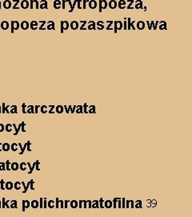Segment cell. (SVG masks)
<instances>
[{
    "label": "cell",
    "mask_w": 192,
    "mask_h": 217,
    "mask_svg": "<svg viewBox=\"0 0 192 217\" xmlns=\"http://www.w3.org/2000/svg\"><path fill=\"white\" fill-rule=\"evenodd\" d=\"M113 24H114V32H115V33H117L118 31H120L123 28V23L120 20L115 21Z\"/></svg>",
    "instance_id": "6da1fadb"
},
{
    "label": "cell",
    "mask_w": 192,
    "mask_h": 217,
    "mask_svg": "<svg viewBox=\"0 0 192 217\" xmlns=\"http://www.w3.org/2000/svg\"><path fill=\"white\" fill-rule=\"evenodd\" d=\"M88 6L90 7V9H95L96 7L98 6V3L96 2L95 0H89V2H88Z\"/></svg>",
    "instance_id": "7a4b0ae2"
},
{
    "label": "cell",
    "mask_w": 192,
    "mask_h": 217,
    "mask_svg": "<svg viewBox=\"0 0 192 217\" xmlns=\"http://www.w3.org/2000/svg\"><path fill=\"white\" fill-rule=\"evenodd\" d=\"M126 4H127V2L125 0H119V2L117 3V7L120 8V9H125V8H127Z\"/></svg>",
    "instance_id": "3957f363"
},
{
    "label": "cell",
    "mask_w": 192,
    "mask_h": 217,
    "mask_svg": "<svg viewBox=\"0 0 192 217\" xmlns=\"http://www.w3.org/2000/svg\"><path fill=\"white\" fill-rule=\"evenodd\" d=\"M108 6L109 8H111V9H115L117 7V2H116V0H110L108 3Z\"/></svg>",
    "instance_id": "277c9868"
},
{
    "label": "cell",
    "mask_w": 192,
    "mask_h": 217,
    "mask_svg": "<svg viewBox=\"0 0 192 217\" xmlns=\"http://www.w3.org/2000/svg\"><path fill=\"white\" fill-rule=\"evenodd\" d=\"M70 27L72 30H77L78 28H79V24H78V22L77 21H72L70 24Z\"/></svg>",
    "instance_id": "5b68a950"
},
{
    "label": "cell",
    "mask_w": 192,
    "mask_h": 217,
    "mask_svg": "<svg viewBox=\"0 0 192 217\" xmlns=\"http://www.w3.org/2000/svg\"><path fill=\"white\" fill-rule=\"evenodd\" d=\"M135 6L134 8L135 9H143V2L141 0H136L135 2Z\"/></svg>",
    "instance_id": "8992f818"
},
{
    "label": "cell",
    "mask_w": 192,
    "mask_h": 217,
    "mask_svg": "<svg viewBox=\"0 0 192 217\" xmlns=\"http://www.w3.org/2000/svg\"><path fill=\"white\" fill-rule=\"evenodd\" d=\"M88 30H95L96 29V23L94 21H90L88 22V26H87Z\"/></svg>",
    "instance_id": "52a82bcc"
},
{
    "label": "cell",
    "mask_w": 192,
    "mask_h": 217,
    "mask_svg": "<svg viewBox=\"0 0 192 217\" xmlns=\"http://www.w3.org/2000/svg\"><path fill=\"white\" fill-rule=\"evenodd\" d=\"M103 206H104V208H112V206H113V203H112L111 200L107 199V200H105V201H104V203H103Z\"/></svg>",
    "instance_id": "ba28073f"
},
{
    "label": "cell",
    "mask_w": 192,
    "mask_h": 217,
    "mask_svg": "<svg viewBox=\"0 0 192 217\" xmlns=\"http://www.w3.org/2000/svg\"><path fill=\"white\" fill-rule=\"evenodd\" d=\"M104 23L102 22V21H98L97 23H96V28L98 29V30H103L104 29Z\"/></svg>",
    "instance_id": "9c48e42d"
},
{
    "label": "cell",
    "mask_w": 192,
    "mask_h": 217,
    "mask_svg": "<svg viewBox=\"0 0 192 217\" xmlns=\"http://www.w3.org/2000/svg\"><path fill=\"white\" fill-rule=\"evenodd\" d=\"M136 26L137 28L139 29V30H143V29L145 28V23L143 22V21H139L136 23Z\"/></svg>",
    "instance_id": "30bf717a"
},
{
    "label": "cell",
    "mask_w": 192,
    "mask_h": 217,
    "mask_svg": "<svg viewBox=\"0 0 192 217\" xmlns=\"http://www.w3.org/2000/svg\"><path fill=\"white\" fill-rule=\"evenodd\" d=\"M158 28L160 29V30H167V23L165 22V21H160V22H158Z\"/></svg>",
    "instance_id": "8fae6325"
},
{
    "label": "cell",
    "mask_w": 192,
    "mask_h": 217,
    "mask_svg": "<svg viewBox=\"0 0 192 217\" xmlns=\"http://www.w3.org/2000/svg\"><path fill=\"white\" fill-rule=\"evenodd\" d=\"M70 204H71V208H77V207L78 206V203L75 199H72L71 201H70Z\"/></svg>",
    "instance_id": "7c38bea8"
},
{
    "label": "cell",
    "mask_w": 192,
    "mask_h": 217,
    "mask_svg": "<svg viewBox=\"0 0 192 217\" xmlns=\"http://www.w3.org/2000/svg\"><path fill=\"white\" fill-rule=\"evenodd\" d=\"M88 113H96V107L95 105H90L88 106Z\"/></svg>",
    "instance_id": "4fadbf2b"
},
{
    "label": "cell",
    "mask_w": 192,
    "mask_h": 217,
    "mask_svg": "<svg viewBox=\"0 0 192 217\" xmlns=\"http://www.w3.org/2000/svg\"><path fill=\"white\" fill-rule=\"evenodd\" d=\"M92 202V204H91V208H99V202L98 199H95Z\"/></svg>",
    "instance_id": "5bb4252c"
},
{
    "label": "cell",
    "mask_w": 192,
    "mask_h": 217,
    "mask_svg": "<svg viewBox=\"0 0 192 217\" xmlns=\"http://www.w3.org/2000/svg\"><path fill=\"white\" fill-rule=\"evenodd\" d=\"M100 2H101V6H102V9H107V6H108V3H107V1H106V0H100Z\"/></svg>",
    "instance_id": "9a60e30c"
},
{
    "label": "cell",
    "mask_w": 192,
    "mask_h": 217,
    "mask_svg": "<svg viewBox=\"0 0 192 217\" xmlns=\"http://www.w3.org/2000/svg\"><path fill=\"white\" fill-rule=\"evenodd\" d=\"M74 113H83V105H78V106H76V109H75V112H74Z\"/></svg>",
    "instance_id": "2e32d148"
},
{
    "label": "cell",
    "mask_w": 192,
    "mask_h": 217,
    "mask_svg": "<svg viewBox=\"0 0 192 217\" xmlns=\"http://www.w3.org/2000/svg\"><path fill=\"white\" fill-rule=\"evenodd\" d=\"M55 111L56 113H63V111H64V108H63V106H62V105H58V106L55 108Z\"/></svg>",
    "instance_id": "e0dca14e"
},
{
    "label": "cell",
    "mask_w": 192,
    "mask_h": 217,
    "mask_svg": "<svg viewBox=\"0 0 192 217\" xmlns=\"http://www.w3.org/2000/svg\"><path fill=\"white\" fill-rule=\"evenodd\" d=\"M80 23H82V25L81 27H79V29H80L81 31H83V30H87V28H85V26L87 25V22L86 20H84V21H80Z\"/></svg>",
    "instance_id": "ac0fdd59"
},
{
    "label": "cell",
    "mask_w": 192,
    "mask_h": 217,
    "mask_svg": "<svg viewBox=\"0 0 192 217\" xmlns=\"http://www.w3.org/2000/svg\"><path fill=\"white\" fill-rule=\"evenodd\" d=\"M127 2L129 3L128 6H127V9H135L133 6H132V4L135 3V0H127Z\"/></svg>",
    "instance_id": "d6986e66"
},
{
    "label": "cell",
    "mask_w": 192,
    "mask_h": 217,
    "mask_svg": "<svg viewBox=\"0 0 192 217\" xmlns=\"http://www.w3.org/2000/svg\"><path fill=\"white\" fill-rule=\"evenodd\" d=\"M142 201L141 200H137L135 202V208H142Z\"/></svg>",
    "instance_id": "ffe728a7"
},
{
    "label": "cell",
    "mask_w": 192,
    "mask_h": 217,
    "mask_svg": "<svg viewBox=\"0 0 192 217\" xmlns=\"http://www.w3.org/2000/svg\"><path fill=\"white\" fill-rule=\"evenodd\" d=\"M60 5H61V2H60L59 0H56V1H55L54 6H55V9H59L60 6H60Z\"/></svg>",
    "instance_id": "44dd1931"
},
{
    "label": "cell",
    "mask_w": 192,
    "mask_h": 217,
    "mask_svg": "<svg viewBox=\"0 0 192 217\" xmlns=\"http://www.w3.org/2000/svg\"><path fill=\"white\" fill-rule=\"evenodd\" d=\"M107 23H108V26L107 27V30H110V31H112L113 28H111L112 24L114 23V21H107Z\"/></svg>",
    "instance_id": "7402d4cb"
},
{
    "label": "cell",
    "mask_w": 192,
    "mask_h": 217,
    "mask_svg": "<svg viewBox=\"0 0 192 217\" xmlns=\"http://www.w3.org/2000/svg\"><path fill=\"white\" fill-rule=\"evenodd\" d=\"M120 199L122 198H115L114 199H113V201H112V203H113V208H117V202H118V199Z\"/></svg>",
    "instance_id": "603a6c76"
},
{
    "label": "cell",
    "mask_w": 192,
    "mask_h": 217,
    "mask_svg": "<svg viewBox=\"0 0 192 217\" xmlns=\"http://www.w3.org/2000/svg\"><path fill=\"white\" fill-rule=\"evenodd\" d=\"M69 27H70L69 23L67 21H63V29H64V31L67 30L69 28Z\"/></svg>",
    "instance_id": "cb8c5ba5"
},
{
    "label": "cell",
    "mask_w": 192,
    "mask_h": 217,
    "mask_svg": "<svg viewBox=\"0 0 192 217\" xmlns=\"http://www.w3.org/2000/svg\"><path fill=\"white\" fill-rule=\"evenodd\" d=\"M18 168H19V164L16 163H12V165H11V169H12V170H18Z\"/></svg>",
    "instance_id": "d4e9b609"
},
{
    "label": "cell",
    "mask_w": 192,
    "mask_h": 217,
    "mask_svg": "<svg viewBox=\"0 0 192 217\" xmlns=\"http://www.w3.org/2000/svg\"><path fill=\"white\" fill-rule=\"evenodd\" d=\"M31 206L33 207L34 208H36L39 207V202L37 200H34V201H32L31 203Z\"/></svg>",
    "instance_id": "484cf974"
},
{
    "label": "cell",
    "mask_w": 192,
    "mask_h": 217,
    "mask_svg": "<svg viewBox=\"0 0 192 217\" xmlns=\"http://www.w3.org/2000/svg\"><path fill=\"white\" fill-rule=\"evenodd\" d=\"M21 27H22V29H27L28 27H29V24H28L27 22H22V24H21Z\"/></svg>",
    "instance_id": "4316f807"
},
{
    "label": "cell",
    "mask_w": 192,
    "mask_h": 217,
    "mask_svg": "<svg viewBox=\"0 0 192 217\" xmlns=\"http://www.w3.org/2000/svg\"><path fill=\"white\" fill-rule=\"evenodd\" d=\"M83 108V113H88V111H87V110H88V105H87V103H84Z\"/></svg>",
    "instance_id": "83f0119b"
},
{
    "label": "cell",
    "mask_w": 192,
    "mask_h": 217,
    "mask_svg": "<svg viewBox=\"0 0 192 217\" xmlns=\"http://www.w3.org/2000/svg\"><path fill=\"white\" fill-rule=\"evenodd\" d=\"M99 208H104V206H103V203H104V199L102 198H101L99 200Z\"/></svg>",
    "instance_id": "f1b7e54d"
},
{
    "label": "cell",
    "mask_w": 192,
    "mask_h": 217,
    "mask_svg": "<svg viewBox=\"0 0 192 217\" xmlns=\"http://www.w3.org/2000/svg\"><path fill=\"white\" fill-rule=\"evenodd\" d=\"M77 4V0H74V2L73 3H72V6L71 7V10H70V13H71L73 12V11H74V6H75V5Z\"/></svg>",
    "instance_id": "f546056e"
},
{
    "label": "cell",
    "mask_w": 192,
    "mask_h": 217,
    "mask_svg": "<svg viewBox=\"0 0 192 217\" xmlns=\"http://www.w3.org/2000/svg\"><path fill=\"white\" fill-rule=\"evenodd\" d=\"M121 202H122V208H126V199H121Z\"/></svg>",
    "instance_id": "4dcf8cb0"
},
{
    "label": "cell",
    "mask_w": 192,
    "mask_h": 217,
    "mask_svg": "<svg viewBox=\"0 0 192 217\" xmlns=\"http://www.w3.org/2000/svg\"><path fill=\"white\" fill-rule=\"evenodd\" d=\"M48 29H53V30H55V23L53 22H50L49 23V25H48Z\"/></svg>",
    "instance_id": "1f68e13d"
},
{
    "label": "cell",
    "mask_w": 192,
    "mask_h": 217,
    "mask_svg": "<svg viewBox=\"0 0 192 217\" xmlns=\"http://www.w3.org/2000/svg\"><path fill=\"white\" fill-rule=\"evenodd\" d=\"M28 6V3L27 1H22V8H27Z\"/></svg>",
    "instance_id": "d6a6232c"
},
{
    "label": "cell",
    "mask_w": 192,
    "mask_h": 217,
    "mask_svg": "<svg viewBox=\"0 0 192 217\" xmlns=\"http://www.w3.org/2000/svg\"><path fill=\"white\" fill-rule=\"evenodd\" d=\"M36 26H37V23L32 22L31 23V28L32 29H36Z\"/></svg>",
    "instance_id": "836d02e7"
},
{
    "label": "cell",
    "mask_w": 192,
    "mask_h": 217,
    "mask_svg": "<svg viewBox=\"0 0 192 217\" xmlns=\"http://www.w3.org/2000/svg\"><path fill=\"white\" fill-rule=\"evenodd\" d=\"M13 187V184L11 183V182H7L6 183V188L7 189H11Z\"/></svg>",
    "instance_id": "e575fe53"
},
{
    "label": "cell",
    "mask_w": 192,
    "mask_h": 217,
    "mask_svg": "<svg viewBox=\"0 0 192 217\" xmlns=\"http://www.w3.org/2000/svg\"><path fill=\"white\" fill-rule=\"evenodd\" d=\"M130 208H135V201L132 199H130Z\"/></svg>",
    "instance_id": "d590c367"
},
{
    "label": "cell",
    "mask_w": 192,
    "mask_h": 217,
    "mask_svg": "<svg viewBox=\"0 0 192 217\" xmlns=\"http://www.w3.org/2000/svg\"><path fill=\"white\" fill-rule=\"evenodd\" d=\"M117 208H122V202H121V199H118V202H117Z\"/></svg>",
    "instance_id": "8d00e7d4"
},
{
    "label": "cell",
    "mask_w": 192,
    "mask_h": 217,
    "mask_svg": "<svg viewBox=\"0 0 192 217\" xmlns=\"http://www.w3.org/2000/svg\"><path fill=\"white\" fill-rule=\"evenodd\" d=\"M87 208H91V204H92V202H91V200L88 199V200H87Z\"/></svg>",
    "instance_id": "74e56055"
},
{
    "label": "cell",
    "mask_w": 192,
    "mask_h": 217,
    "mask_svg": "<svg viewBox=\"0 0 192 217\" xmlns=\"http://www.w3.org/2000/svg\"><path fill=\"white\" fill-rule=\"evenodd\" d=\"M130 208V199H126V208Z\"/></svg>",
    "instance_id": "f35d334b"
},
{
    "label": "cell",
    "mask_w": 192,
    "mask_h": 217,
    "mask_svg": "<svg viewBox=\"0 0 192 217\" xmlns=\"http://www.w3.org/2000/svg\"><path fill=\"white\" fill-rule=\"evenodd\" d=\"M59 204H60V206H59L60 208H64V201H63V200H60V199H59Z\"/></svg>",
    "instance_id": "ab89813d"
},
{
    "label": "cell",
    "mask_w": 192,
    "mask_h": 217,
    "mask_svg": "<svg viewBox=\"0 0 192 217\" xmlns=\"http://www.w3.org/2000/svg\"><path fill=\"white\" fill-rule=\"evenodd\" d=\"M77 7L78 9H82V6H81V0H77Z\"/></svg>",
    "instance_id": "60d3db41"
},
{
    "label": "cell",
    "mask_w": 192,
    "mask_h": 217,
    "mask_svg": "<svg viewBox=\"0 0 192 217\" xmlns=\"http://www.w3.org/2000/svg\"><path fill=\"white\" fill-rule=\"evenodd\" d=\"M20 168H21V170H26V163H21V165H20Z\"/></svg>",
    "instance_id": "b9f144b4"
},
{
    "label": "cell",
    "mask_w": 192,
    "mask_h": 217,
    "mask_svg": "<svg viewBox=\"0 0 192 217\" xmlns=\"http://www.w3.org/2000/svg\"><path fill=\"white\" fill-rule=\"evenodd\" d=\"M88 2H89V0H83V9H86V4H87V3H88Z\"/></svg>",
    "instance_id": "7bdbcfd3"
},
{
    "label": "cell",
    "mask_w": 192,
    "mask_h": 217,
    "mask_svg": "<svg viewBox=\"0 0 192 217\" xmlns=\"http://www.w3.org/2000/svg\"><path fill=\"white\" fill-rule=\"evenodd\" d=\"M123 29H124V30H125V31H126V30H127V20H126V21H124V22H123Z\"/></svg>",
    "instance_id": "ee69618b"
},
{
    "label": "cell",
    "mask_w": 192,
    "mask_h": 217,
    "mask_svg": "<svg viewBox=\"0 0 192 217\" xmlns=\"http://www.w3.org/2000/svg\"><path fill=\"white\" fill-rule=\"evenodd\" d=\"M78 203V207L79 208H83V199H82V200H79Z\"/></svg>",
    "instance_id": "f6af8a7d"
},
{
    "label": "cell",
    "mask_w": 192,
    "mask_h": 217,
    "mask_svg": "<svg viewBox=\"0 0 192 217\" xmlns=\"http://www.w3.org/2000/svg\"><path fill=\"white\" fill-rule=\"evenodd\" d=\"M70 201L71 200H64V204H65V205H64V208H67V205H68V203H70Z\"/></svg>",
    "instance_id": "bcb514c9"
},
{
    "label": "cell",
    "mask_w": 192,
    "mask_h": 217,
    "mask_svg": "<svg viewBox=\"0 0 192 217\" xmlns=\"http://www.w3.org/2000/svg\"><path fill=\"white\" fill-rule=\"evenodd\" d=\"M48 206H49V208H53L54 207V202L51 200V201H50L49 203H48Z\"/></svg>",
    "instance_id": "7dc6e473"
},
{
    "label": "cell",
    "mask_w": 192,
    "mask_h": 217,
    "mask_svg": "<svg viewBox=\"0 0 192 217\" xmlns=\"http://www.w3.org/2000/svg\"><path fill=\"white\" fill-rule=\"evenodd\" d=\"M83 208H87V200H83Z\"/></svg>",
    "instance_id": "c3c4849f"
},
{
    "label": "cell",
    "mask_w": 192,
    "mask_h": 217,
    "mask_svg": "<svg viewBox=\"0 0 192 217\" xmlns=\"http://www.w3.org/2000/svg\"><path fill=\"white\" fill-rule=\"evenodd\" d=\"M130 28L133 29V30H135V21L131 22V23H130Z\"/></svg>",
    "instance_id": "681fc988"
},
{
    "label": "cell",
    "mask_w": 192,
    "mask_h": 217,
    "mask_svg": "<svg viewBox=\"0 0 192 217\" xmlns=\"http://www.w3.org/2000/svg\"><path fill=\"white\" fill-rule=\"evenodd\" d=\"M75 109H76V105H74V106L72 107V110H71V112H70V113H71V114H73V113L75 112Z\"/></svg>",
    "instance_id": "f907efd6"
},
{
    "label": "cell",
    "mask_w": 192,
    "mask_h": 217,
    "mask_svg": "<svg viewBox=\"0 0 192 217\" xmlns=\"http://www.w3.org/2000/svg\"><path fill=\"white\" fill-rule=\"evenodd\" d=\"M55 207L57 208H59V199L58 198H56V205Z\"/></svg>",
    "instance_id": "816d5d0a"
},
{
    "label": "cell",
    "mask_w": 192,
    "mask_h": 217,
    "mask_svg": "<svg viewBox=\"0 0 192 217\" xmlns=\"http://www.w3.org/2000/svg\"><path fill=\"white\" fill-rule=\"evenodd\" d=\"M99 12H102V6H101V2H100V0H99Z\"/></svg>",
    "instance_id": "f5cc1de1"
},
{
    "label": "cell",
    "mask_w": 192,
    "mask_h": 217,
    "mask_svg": "<svg viewBox=\"0 0 192 217\" xmlns=\"http://www.w3.org/2000/svg\"><path fill=\"white\" fill-rule=\"evenodd\" d=\"M158 22H159V21H156V22L155 23V27H154V28H153L154 30H156V29H157V28H158Z\"/></svg>",
    "instance_id": "db71d44e"
},
{
    "label": "cell",
    "mask_w": 192,
    "mask_h": 217,
    "mask_svg": "<svg viewBox=\"0 0 192 217\" xmlns=\"http://www.w3.org/2000/svg\"><path fill=\"white\" fill-rule=\"evenodd\" d=\"M61 32H62V33L64 32V29H63V21L61 22Z\"/></svg>",
    "instance_id": "11a10c76"
},
{
    "label": "cell",
    "mask_w": 192,
    "mask_h": 217,
    "mask_svg": "<svg viewBox=\"0 0 192 217\" xmlns=\"http://www.w3.org/2000/svg\"><path fill=\"white\" fill-rule=\"evenodd\" d=\"M63 108H64V110H66V113H67V114H68V113H70V111H69V110H68V108H67V106H66V105H65V106H64V107H63Z\"/></svg>",
    "instance_id": "9f6ffc18"
},
{
    "label": "cell",
    "mask_w": 192,
    "mask_h": 217,
    "mask_svg": "<svg viewBox=\"0 0 192 217\" xmlns=\"http://www.w3.org/2000/svg\"><path fill=\"white\" fill-rule=\"evenodd\" d=\"M150 24H151V28H154V27H155V23H154V21H151V22H150Z\"/></svg>",
    "instance_id": "6f0895ef"
},
{
    "label": "cell",
    "mask_w": 192,
    "mask_h": 217,
    "mask_svg": "<svg viewBox=\"0 0 192 217\" xmlns=\"http://www.w3.org/2000/svg\"><path fill=\"white\" fill-rule=\"evenodd\" d=\"M19 186H20V183H19V182H16V183H15V188L16 189L20 188V187H19Z\"/></svg>",
    "instance_id": "680465c9"
},
{
    "label": "cell",
    "mask_w": 192,
    "mask_h": 217,
    "mask_svg": "<svg viewBox=\"0 0 192 217\" xmlns=\"http://www.w3.org/2000/svg\"><path fill=\"white\" fill-rule=\"evenodd\" d=\"M146 24H147V27H148V29L149 30H151V24H150V22L149 21H147L146 22Z\"/></svg>",
    "instance_id": "91938a15"
},
{
    "label": "cell",
    "mask_w": 192,
    "mask_h": 217,
    "mask_svg": "<svg viewBox=\"0 0 192 217\" xmlns=\"http://www.w3.org/2000/svg\"><path fill=\"white\" fill-rule=\"evenodd\" d=\"M11 149H12L13 151H16V150H17V148H16V145L15 144L12 145V146H11Z\"/></svg>",
    "instance_id": "94428289"
},
{
    "label": "cell",
    "mask_w": 192,
    "mask_h": 217,
    "mask_svg": "<svg viewBox=\"0 0 192 217\" xmlns=\"http://www.w3.org/2000/svg\"><path fill=\"white\" fill-rule=\"evenodd\" d=\"M46 108H47L46 106H43V107H42V112H43V113H46V112H47V111L45 110H46Z\"/></svg>",
    "instance_id": "6125c7cd"
},
{
    "label": "cell",
    "mask_w": 192,
    "mask_h": 217,
    "mask_svg": "<svg viewBox=\"0 0 192 217\" xmlns=\"http://www.w3.org/2000/svg\"><path fill=\"white\" fill-rule=\"evenodd\" d=\"M45 199V201H44V206H43V207H44V208H47V200H46L47 199Z\"/></svg>",
    "instance_id": "be15d7a7"
},
{
    "label": "cell",
    "mask_w": 192,
    "mask_h": 217,
    "mask_svg": "<svg viewBox=\"0 0 192 217\" xmlns=\"http://www.w3.org/2000/svg\"><path fill=\"white\" fill-rule=\"evenodd\" d=\"M67 108H68L69 111H70V112H71V110H72V106H71V105H69V106H68V107H67Z\"/></svg>",
    "instance_id": "e7e4bbea"
},
{
    "label": "cell",
    "mask_w": 192,
    "mask_h": 217,
    "mask_svg": "<svg viewBox=\"0 0 192 217\" xmlns=\"http://www.w3.org/2000/svg\"><path fill=\"white\" fill-rule=\"evenodd\" d=\"M31 188L33 190V189H34V187H33V181H31Z\"/></svg>",
    "instance_id": "03108f58"
}]
</instances>
